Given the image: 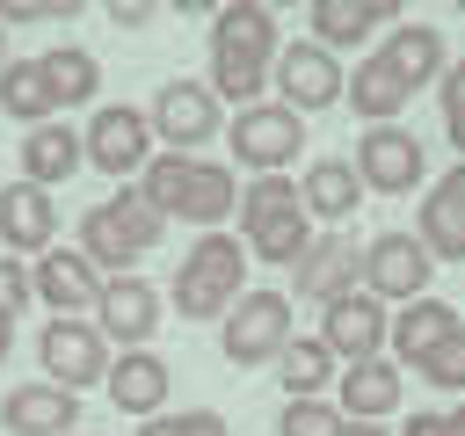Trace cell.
<instances>
[{"mask_svg":"<svg viewBox=\"0 0 465 436\" xmlns=\"http://www.w3.org/2000/svg\"><path fill=\"white\" fill-rule=\"evenodd\" d=\"M276 51H283V29L262 0H232L211 15V94L218 102H269V73H276Z\"/></svg>","mask_w":465,"mask_h":436,"instance_id":"cell-1","label":"cell"},{"mask_svg":"<svg viewBox=\"0 0 465 436\" xmlns=\"http://www.w3.org/2000/svg\"><path fill=\"white\" fill-rule=\"evenodd\" d=\"M138 196L160 218H182L196 233H225V218H240V182L225 160H189V153H153V167L138 174Z\"/></svg>","mask_w":465,"mask_h":436,"instance_id":"cell-2","label":"cell"},{"mask_svg":"<svg viewBox=\"0 0 465 436\" xmlns=\"http://www.w3.org/2000/svg\"><path fill=\"white\" fill-rule=\"evenodd\" d=\"M312 240H320V225H312V211H305V196H298L291 174H254V182L240 189V247H247L254 262L291 269Z\"/></svg>","mask_w":465,"mask_h":436,"instance_id":"cell-3","label":"cell"},{"mask_svg":"<svg viewBox=\"0 0 465 436\" xmlns=\"http://www.w3.org/2000/svg\"><path fill=\"white\" fill-rule=\"evenodd\" d=\"M247 247H240V233H196L189 240V254L174 262V312L182 320H225L240 298H247Z\"/></svg>","mask_w":465,"mask_h":436,"instance_id":"cell-4","label":"cell"},{"mask_svg":"<svg viewBox=\"0 0 465 436\" xmlns=\"http://www.w3.org/2000/svg\"><path fill=\"white\" fill-rule=\"evenodd\" d=\"M160 233H167V218L138 196V182L80 211V254H87L102 276H131V269L160 247Z\"/></svg>","mask_w":465,"mask_h":436,"instance_id":"cell-5","label":"cell"},{"mask_svg":"<svg viewBox=\"0 0 465 436\" xmlns=\"http://www.w3.org/2000/svg\"><path fill=\"white\" fill-rule=\"evenodd\" d=\"M87 167L94 174H109L116 189H131V174H145L153 167V116L145 109H131V102H102L94 116H87Z\"/></svg>","mask_w":465,"mask_h":436,"instance_id":"cell-6","label":"cell"},{"mask_svg":"<svg viewBox=\"0 0 465 436\" xmlns=\"http://www.w3.org/2000/svg\"><path fill=\"white\" fill-rule=\"evenodd\" d=\"M291 349V291H247L232 312H225V334H218V356L232 371H254V363H276Z\"/></svg>","mask_w":465,"mask_h":436,"instance_id":"cell-7","label":"cell"},{"mask_svg":"<svg viewBox=\"0 0 465 436\" xmlns=\"http://www.w3.org/2000/svg\"><path fill=\"white\" fill-rule=\"evenodd\" d=\"M298 153H305V116H298L291 102L232 109V160H240L247 174H283Z\"/></svg>","mask_w":465,"mask_h":436,"instance_id":"cell-8","label":"cell"},{"mask_svg":"<svg viewBox=\"0 0 465 436\" xmlns=\"http://www.w3.org/2000/svg\"><path fill=\"white\" fill-rule=\"evenodd\" d=\"M153 138L167 145V153H196V145H211L218 131H225V102L211 94V80H167L160 94H153Z\"/></svg>","mask_w":465,"mask_h":436,"instance_id":"cell-9","label":"cell"},{"mask_svg":"<svg viewBox=\"0 0 465 436\" xmlns=\"http://www.w3.org/2000/svg\"><path fill=\"white\" fill-rule=\"evenodd\" d=\"M429 283H436V254H429L414 233H378V240H363V291H371V298L414 305V298H429Z\"/></svg>","mask_w":465,"mask_h":436,"instance_id":"cell-10","label":"cell"},{"mask_svg":"<svg viewBox=\"0 0 465 436\" xmlns=\"http://www.w3.org/2000/svg\"><path fill=\"white\" fill-rule=\"evenodd\" d=\"M269 87H276V102H291L298 116L305 109H334L341 94H349V65L327 51V44H283L276 51V73H269Z\"/></svg>","mask_w":465,"mask_h":436,"instance_id":"cell-11","label":"cell"},{"mask_svg":"<svg viewBox=\"0 0 465 436\" xmlns=\"http://www.w3.org/2000/svg\"><path fill=\"white\" fill-rule=\"evenodd\" d=\"M349 160H356L363 189H378V196H407V189L429 182V153H421V138L407 124H371Z\"/></svg>","mask_w":465,"mask_h":436,"instance_id":"cell-12","label":"cell"},{"mask_svg":"<svg viewBox=\"0 0 465 436\" xmlns=\"http://www.w3.org/2000/svg\"><path fill=\"white\" fill-rule=\"evenodd\" d=\"M36 356H44V378L51 385H65V392H87V385H102L109 378V334L94 327V320H51L44 334H36Z\"/></svg>","mask_w":465,"mask_h":436,"instance_id":"cell-13","label":"cell"},{"mask_svg":"<svg viewBox=\"0 0 465 436\" xmlns=\"http://www.w3.org/2000/svg\"><path fill=\"white\" fill-rule=\"evenodd\" d=\"M363 291V240L356 233H320L298 262H291V298H312V305H334Z\"/></svg>","mask_w":465,"mask_h":436,"instance_id":"cell-14","label":"cell"},{"mask_svg":"<svg viewBox=\"0 0 465 436\" xmlns=\"http://www.w3.org/2000/svg\"><path fill=\"white\" fill-rule=\"evenodd\" d=\"M29 276H36V298L51 305V320H94L102 283H109L80 247H51V254H36V262H29Z\"/></svg>","mask_w":465,"mask_h":436,"instance_id":"cell-15","label":"cell"},{"mask_svg":"<svg viewBox=\"0 0 465 436\" xmlns=\"http://www.w3.org/2000/svg\"><path fill=\"white\" fill-rule=\"evenodd\" d=\"M385 334H392V305L371 298V291H349V298L320 305V342H327L341 363H371V356H385Z\"/></svg>","mask_w":465,"mask_h":436,"instance_id":"cell-16","label":"cell"},{"mask_svg":"<svg viewBox=\"0 0 465 436\" xmlns=\"http://www.w3.org/2000/svg\"><path fill=\"white\" fill-rule=\"evenodd\" d=\"M58 247V196L36 182H0V254L36 262Z\"/></svg>","mask_w":465,"mask_h":436,"instance_id":"cell-17","label":"cell"},{"mask_svg":"<svg viewBox=\"0 0 465 436\" xmlns=\"http://www.w3.org/2000/svg\"><path fill=\"white\" fill-rule=\"evenodd\" d=\"M0 429L7 436H80V392L29 378V385L0 392Z\"/></svg>","mask_w":465,"mask_h":436,"instance_id":"cell-18","label":"cell"},{"mask_svg":"<svg viewBox=\"0 0 465 436\" xmlns=\"http://www.w3.org/2000/svg\"><path fill=\"white\" fill-rule=\"evenodd\" d=\"M160 291L145 283V276H109L102 283V305H94V327L116 342V349H145L153 342V327H160Z\"/></svg>","mask_w":465,"mask_h":436,"instance_id":"cell-19","label":"cell"},{"mask_svg":"<svg viewBox=\"0 0 465 436\" xmlns=\"http://www.w3.org/2000/svg\"><path fill=\"white\" fill-rule=\"evenodd\" d=\"M109 407H124V414H138V421H153V414H167V392H174V371H167V356L160 349H116V363H109Z\"/></svg>","mask_w":465,"mask_h":436,"instance_id":"cell-20","label":"cell"},{"mask_svg":"<svg viewBox=\"0 0 465 436\" xmlns=\"http://www.w3.org/2000/svg\"><path fill=\"white\" fill-rule=\"evenodd\" d=\"M378 65H385L407 94H421V87H436V80L450 73V51H443V36H436L429 22H392V36L378 44Z\"/></svg>","mask_w":465,"mask_h":436,"instance_id":"cell-21","label":"cell"},{"mask_svg":"<svg viewBox=\"0 0 465 436\" xmlns=\"http://www.w3.org/2000/svg\"><path fill=\"white\" fill-rule=\"evenodd\" d=\"M298 196H305V211H312V225H320V233H349V218H356V203H363L371 189H363L356 160L341 153V160H312V167H305V182H298Z\"/></svg>","mask_w":465,"mask_h":436,"instance_id":"cell-22","label":"cell"},{"mask_svg":"<svg viewBox=\"0 0 465 436\" xmlns=\"http://www.w3.org/2000/svg\"><path fill=\"white\" fill-rule=\"evenodd\" d=\"M458 327H465V320H458V305H443V298H414V305H400V312H392L385 356H392L400 371H421V356H436Z\"/></svg>","mask_w":465,"mask_h":436,"instance_id":"cell-23","label":"cell"},{"mask_svg":"<svg viewBox=\"0 0 465 436\" xmlns=\"http://www.w3.org/2000/svg\"><path fill=\"white\" fill-rule=\"evenodd\" d=\"M414 240H421L436 262H465V160L429 182L421 218H414Z\"/></svg>","mask_w":465,"mask_h":436,"instance_id":"cell-24","label":"cell"},{"mask_svg":"<svg viewBox=\"0 0 465 436\" xmlns=\"http://www.w3.org/2000/svg\"><path fill=\"white\" fill-rule=\"evenodd\" d=\"M22 182H36V189H58V182H73L80 167H87V138L65 124V116H51V124H36V131H22Z\"/></svg>","mask_w":465,"mask_h":436,"instance_id":"cell-25","label":"cell"},{"mask_svg":"<svg viewBox=\"0 0 465 436\" xmlns=\"http://www.w3.org/2000/svg\"><path fill=\"white\" fill-rule=\"evenodd\" d=\"M400 392H407V371H400L392 356H371V363H349V371H341L334 407H341L349 421H385V414L400 407Z\"/></svg>","mask_w":465,"mask_h":436,"instance_id":"cell-26","label":"cell"},{"mask_svg":"<svg viewBox=\"0 0 465 436\" xmlns=\"http://www.w3.org/2000/svg\"><path fill=\"white\" fill-rule=\"evenodd\" d=\"M334 371H341V356H334L320 334H291V349L276 356V378H283V392H291V400H327Z\"/></svg>","mask_w":465,"mask_h":436,"instance_id":"cell-27","label":"cell"},{"mask_svg":"<svg viewBox=\"0 0 465 436\" xmlns=\"http://www.w3.org/2000/svg\"><path fill=\"white\" fill-rule=\"evenodd\" d=\"M305 22H312V44L334 51V44H363L371 29H385L392 7H385V0H312Z\"/></svg>","mask_w":465,"mask_h":436,"instance_id":"cell-28","label":"cell"},{"mask_svg":"<svg viewBox=\"0 0 465 436\" xmlns=\"http://www.w3.org/2000/svg\"><path fill=\"white\" fill-rule=\"evenodd\" d=\"M341 102H349V109L363 116V131H371V124H400V109H407L414 94H407V87L378 65V51H371L363 65H349V94H341Z\"/></svg>","mask_w":465,"mask_h":436,"instance_id":"cell-29","label":"cell"},{"mask_svg":"<svg viewBox=\"0 0 465 436\" xmlns=\"http://www.w3.org/2000/svg\"><path fill=\"white\" fill-rule=\"evenodd\" d=\"M0 109H7L22 131H36V124H51V116H58L51 80H44V65H36V58H7V73H0Z\"/></svg>","mask_w":465,"mask_h":436,"instance_id":"cell-30","label":"cell"},{"mask_svg":"<svg viewBox=\"0 0 465 436\" xmlns=\"http://www.w3.org/2000/svg\"><path fill=\"white\" fill-rule=\"evenodd\" d=\"M36 65H44V80H51V102H58V109H73V102H94V94H102V65H94V51H80V44H51Z\"/></svg>","mask_w":465,"mask_h":436,"instance_id":"cell-31","label":"cell"},{"mask_svg":"<svg viewBox=\"0 0 465 436\" xmlns=\"http://www.w3.org/2000/svg\"><path fill=\"white\" fill-rule=\"evenodd\" d=\"M276 436H349V414L334 400H283Z\"/></svg>","mask_w":465,"mask_h":436,"instance_id":"cell-32","label":"cell"},{"mask_svg":"<svg viewBox=\"0 0 465 436\" xmlns=\"http://www.w3.org/2000/svg\"><path fill=\"white\" fill-rule=\"evenodd\" d=\"M138 436H232L218 407H174V414H153L138 421Z\"/></svg>","mask_w":465,"mask_h":436,"instance_id":"cell-33","label":"cell"},{"mask_svg":"<svg viewBox=\"0 0 465 436\" xmlns=\"http://www.w3.org/2000/svg\"><path fill=\"white\" fill-rule=\"evenodd\" d=\"M421 378H429L436 392H465V327H458L436 356H421Z\"/></svg>","mask_w":465,"mask_h":436,"instance_id":"cell-34","label":"cell"},{"mask_svg":"<svg viewBox=\"0 0 465 436\" xmlns=\"http://www.w3.org/2000/svg\"><path fill=\"white\" fill-rule=\"evenodd\" d=\"M436 102H443V138L458 145V160H465V58L436 80Z\"/></svg>","mask_w":465,"mask_h":436,"instance_id":"cell-35","label":"cell"},{"mask_svg":"<svg viewBox=\"0 0 465 436\" xmlns=\"http://www.w3.org/2000/svg\"><path fill=\"white\" fill-rule=\"evenodd\" d=\"M29 298H36V276H29V262L0 254V312H22Z\"/></svg>","mask_w":465,"mask_h":436,"instance_id":"cell-36","label":"cell"},{"mask_svg":"<svg viewBox=\"0 0 465 436\" xmlns=\"http://www.w3.org/2000/svg\"><path fill=\"white\" fill-rule=\"evenodd\" d=\"M400 436H465V400L458 407H443V414H407V429Z\"/></svg>","mask_w":465,"mask_h":436,"instance_id":"cell-37","label":"cell"},{"mask_svg":"<svg viewBox=\"0 0 465 436\" xmlns=\"http://www.w3.org/2000/svg\"><path fill=\"white\" fill-rule=\"evenodd\" d=\"M7 349H15V312H0V363H7Z\"/></svg>","mask_w":465,"mask_h":436,"instance_id":"cell-38","label":"cell"},{"mask_svg":"<svg viewBox=\"0 0 465 436\" xmlns=\"http://www.w3.org/2000/svg\"><path fill=\"white\" fill-rule=\"evenodd\" d=\"M349 436H385V429L378 421H349Z\"/></svg>","mask_w":465,"mask_h":436,"instance_id":"cell-39","label":"cell"},{"mask_svg":"<svg viewBox=\"0 0 465 436\" xmlns=\"http://www.w3.org/2000/svg\"><path fill=\"white\" fill-rule=\"evenodd\" d=\"M0 73H7V29H0Z\"/></svg>","mask_w":465,"mask_h":436,"instance_id":"cell-40","label":"cell"}]
</instances>
